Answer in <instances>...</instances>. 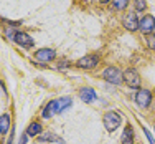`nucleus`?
<instances>
[{"mask_svg":"<svg viewBox=\"0 0 155 144\" xmlns=\"http://www.w3.org/2000/svg\"><path fill=\"white\" fill-rule=\"evenodd\" d=\"M71 98L69 96H63V98L60 99H54V101H50L48 105L43 108V113H41V116L45 118V119H50L53 114H56V113H63V111H66V109L71 106Z\"/></svg>","mask_w":155,"mask_h":144,"instance_id":"f257e3e1","label":"nucleus"},{"mask_svg":"<svg viewBox=\"0 0 155 144\" xmlns=\"http://www.w3.org/2000/svg\"><path fill=\"white\" fill-rule=\"evenodd\" d=\"M102 78L106 81H109V83H112V84H120L124 81V73H120V70L116 68V66H109V68L104 70Z\"/></svg>","mask_w":155,"mask_h":144,"instance_id":"f03ea898","label":"nucleus"},{"mask_svg":"<svg viewBox=\"0 0 155 144\" xmlns=\"http://www.w3.org/2000/svg\"><path fill=\"white\" fill-rule=\"evenodd\" d=\"M120 124V114L116 111H109L104 114V128L107 129L109 132L116 131Z\"/></svg>","mask_w":155,"mask_h":144,"instance_id":"7ed1b4c3","label":"nucleus"},{"mask_svg":"<svg viewBox=\"0 0 155 144\" xmlns=\"http://www.w3.org/2000/svg\"><path fill=\"white\" fill-rule=\"evenodd\" d=\"M124 81L127 83V86H130V88H139L140 86V76H139V73L132 68H129L124 71Z\"/></svg>","mask_w":155,"mask_h":144,"instance_id":"20e7f679","label":"nucleus"},{"mask_svg":"<svg viewBox=\"0 0 155 144\" xmlns=\"http://www.w3.org/2000/svg\"><path fill=\"white\" fill-rule=\"evenodd\" d=\"M97 63H99L97 55H87V57H83L81 60H78L76 66H79V68H83V70H91V68H94Z\"/></svg>","mask_w":155,"mask_h":144,"instance_id":"39448f33","label":"nucleus"},{"mask_svg":"<svg viewBox=\"0 0 155 144\" xmlns=\"http://www.w3.org/2000/svg\"><path fill=\"white\" fill-rule=\"evenodd\" d=\"M139 28H140V32H143L145 35L152 33V32H153V28H155V18H153L152 15H145V17H142V20L139 22Z\"/></svg>","mask_w":155,"mask_h":144,"instance_id":"423d86ee","label":"nucleus"},{"mask_svg":"<svg viewBox=\"0 0 155 144\" xmlns=\"http://www.w3.org/2000/svg\"><path fill=\"white\" fill-rule=\"evenodd\" d=\"M152 101V93L149 90H139L137 94H135V103L140 106V108H147Z\"/></svg>","mask_w":155,"mask_h":144,"instance_id":"0eeeda50","label":"nucleus"},{"mask_svg":"<svg viewBox=\"0 0 155 144\" xmlns=\"http://www.w3.org/2000/svg\"><path fill=\"white\" fill-rule=\"evenodd\" d=\"M13 40L18 43V45H21L23 48H31L33 46V38L30 35H27V33L23 32H15V36H13Z\"/></svg>","mask_w":155,"mask_h":144,"instance_id":"6e6552de","label":"nucleus"},{"mask_svg":"<svg viewBox=\"0 0 155 144\" xmlns=\"http://www.w3.org/2000/svg\"><path fill=\"white\" fill-rule=\"evenodd\" d=\"M35 57H36V60H40V61H51L56 57V51H54L53 48H41V50H38L35 53Z\"/></svg>","mask_w":155,"mask_h":144,"instance_id":"1a4fd4ad","label":"nucleus"},{"mask_svg":"<svg viewBox=\"0 0 155 144\" xmlns=\"http://www.w3.org/2000/svg\"><path fill=\"white\" fill-rule=\"evenodd\" d=\"M124 27L127 28L129 32H135L139 28V18L134 12L127 13V17L124 18Z\"/></svg>","mask_w":155,"mask_h":144,"instance_id":"9d476101","label":"nucleus"},{"mask_svg":"<svg viewBox=\"0 0 155 144\" xmlns=\"http://www.w3.org/2000/svg\"><path fill=\"white\" fill-rule=\"evenodd\" d=\"M79 98L83 99L84 103L89 105V103H93L97 96H96V91L93 90V88H83V90L79 91Z\"/></svg>","mask_w":155,"mask_h":144,"instance_id":"9b49d317","label":"nucleus"},{"mask_svg":"<svg viewBox=\"0 0 155 144\" xmlns=\"http://www.w3.org/2000/svg\"><path fill=\"white\" fill-rule=\"evenodd\" d=\"M40 142H64L61 138H58L56 134H53V132H45V134H40Z\"/></svg>","mask_w":155,"mask_h":144,"instance_id":"f8f14e48","label":"nucleus"},{"mask_svg":"<svg viewBox=\"0 0 155 144\" xmlns=\"http://www.w3.org/2000/svg\"><path fill=\"white\" fill-rule=\"evenodd\" d=\"M122 144H134V131H132V126L127 124L124 129L122 134Z\"/></svg>","mask_w":155,"mask_h":144,"instance_id":"ddd939ff","label":"nucleus"},{"mask_svg":"<svg viewBox=\"0 0 155 144\" xmlns=\"http://www.w3.org/2000/svg\"><path fill=\"white\" fill-rule=\"evenodd\" d=\"M10 131V114H2L0 116V132L7 134Z\"/></svg>","mask_w":155,"mask_h":144,"instance_id":"4468645a","label":"nucleus"},{"mask_svg":"<svg viewBox=\"0 0 155 144\" xmlns=\"http://www.w3.org/2000/svg\"><path fill=\"white\" fill-rule=\"evenodd\" d=\"M41 131H43V128L40 123H31L27 129V136H40Z\"/></svg>","mask_w":155,"mask_h":144,"instance_id":"2eb2a0df","label":"nucleus"},{"mask_svg":"<svg viewBox=\"0 0 155 144\" xmlns=\"http://www.w3.org/2000/svg\"><path fill=\"white\" fill-rule=\"evenodd\" d=\"M114 2V7H116L117 10H124V9H127V5H129V0H112Z\"/></svg>","mask_w":155,"mask_h":144,"instance_id":"dca6fc26","label":"nucleus"},{"mask_svg":"<svg viewBox=\"0 0 155 144\" xmlns=\"http://www.w3.org/2000/svg\"><path fill=\"white\" fill-rule=\"evenodd\" d=\"M145 40H147V45H149L150 50H153V51H155V35L149 33V35L145 36Z\"/></svg>","mask_w":155,"mask_h":144,"instance_id":"f3484780","label":"nucleus"},{"mask_svg":"<svg viewBox=\"0 0 155 144\" xmlns=\"http://www.w3.org/2000/svg\"><path fill=\"white\" fill-rule=\"evenodd\" d=\"M145 9H147L145 0H135V10H145Z\"/></svg>","mask_w":155,"mask_h":144,"instance_id":"a211bd4d","label":"nucleus"},{"mask_svg":"<svg viewBox=\"0 0 155 144\" xmlns=\"http://www.w3.org/2000/svg\"><path fill=\"white\" fill-rule=\"evenodd\" d=\"M142 129H143V132H145V136H147V139H149V142H150V144H155V139H153V136L150 134L149 129H147V128H142Z\"/></svg>","mask_w":155,"mask_h":144,"instance_id":"6ab92c4d","label":"nucleus"},{"mask_svg":"<svg viewBox=\"0 0 155 144\" xmlns=\"http://www.w3.org/2000/svg\"><path fill=\"white\" fill-rule=\"evenodd\" d=\"M109 2V0H101V3H107Z\"/></svg>","mask_w":155,"mask_h":144,"instance_id":"aec40b11","label":"nucleus"}]
</instances>
